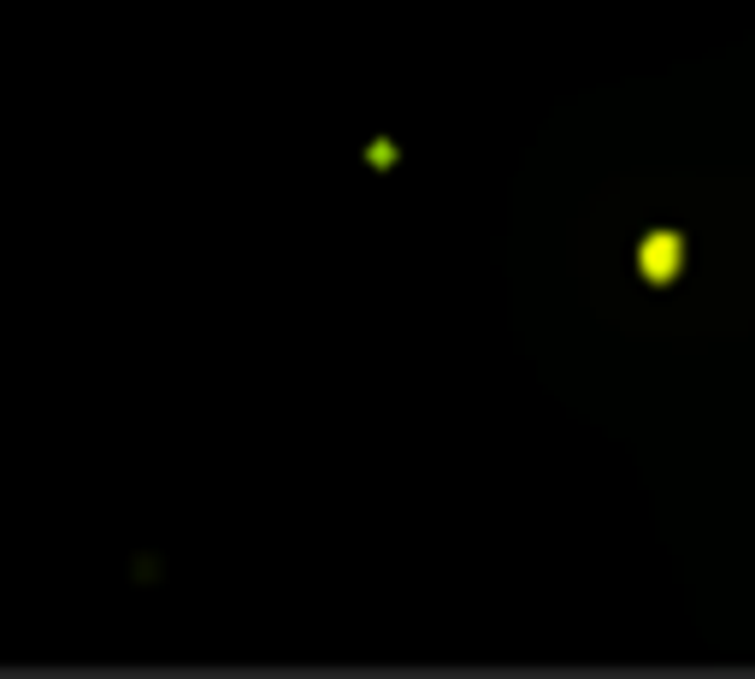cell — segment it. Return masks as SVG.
<instances>
[{"mask_svg":"<svg viewBox=\"0 0 755 679\" xmlns=\"http://www.w3.org/2000/svg\"><path fill=\"white\" fill-rule=\"evenodd\" d=\"M673 266H679V237H667V230L649 237L644 242V272L649 278H673Z\"/></svg>","mask_w":755,"mask_h":679,"instance_id":"cell-1","label":"cell"}]
</instances>
